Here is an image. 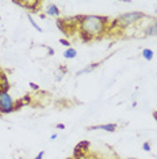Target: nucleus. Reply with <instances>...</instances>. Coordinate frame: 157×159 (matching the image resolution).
I'll use <instances>...</instances> for the list:
<instances>
[{"label": "nucleus", "instance_id": "nucleus-19", "mask_svg": "<svg viewBox=\"0 0 157 159\" xmlns=\"http://www.w3.org/2000/svg\"><path fill=\"white\" fill-rule=\"evenodd\" d=\"M22 101H23L24 106H26V105H28L30 102H31V98H30V95H26V97H23V98H22Z\"/></svg>", "mask_w": 157, "mask_h": 159}, {"label": "nucleus", "instance_id": "nucleus-22", "mask_svg": "<svg viewBox=\"0 0 157 159\" xmlns=\"http://www.w3.org/2000/svg\"><path fill=\"white\" fill-rule=\"evenodd\" d=\"M57 129H65V124H57Z\"/></svg>", "mask_w": 157, "mask_h": 159}, {"label": "nucleus", "instance_id": "nucleus-3", "mask_svg": "<svg viewBox=\"0 0 157 159\" xmlns=\"http://www.w3.org/2000/svg\"><path fill=\"white\" fill-rule=\"evenodd\" d=\"M15 101L8 91H0V114H10L15 111Z\"/></svg>", "mask_w": 157, "mask_h": 159}, {"label": "nucleus", "instance_id": "nucleus-13", "mask_svg": "<svg viewBox=\"0 0 157 159\" xmlns=\"http://www.w3.org/2000/svg\"><path fill=\"white\" fill-rule=\"evenodd\" d=\"M68 72V68L67 67H64V65H61V67L57 69V72H56V80L57 82H60V80L64 78V75Z\"/></svg>", "mask_w": 157, "mask_h": 159}, {"label": "nucleus", "instance_id": "nucleus-1", "mask_svg": "<svg viewBox=\"0 0 157 159\" xmlns=\"http://www.w3.org/2000/svg\"><path fill=\"white\" fill-rule=\"evenodd\" d=\"M110 19L107 16H100V15H81V20H80V26H78V32L87 33L95 38L99 40L102 34L107 32Z\"/></svg>", "mask_w": 157, "mask_h": 159}, {"label": "nucleus", "instance_id": "nucleus-9", "mask_svg": "<svg viewBox=\"0 0 157 159\" xmlns=\"http://www.w3.org/2000/svg\"><path fill=\"white\" fill-rule=\"evenodd\" d=\"M99 65H100V63H92V64H90V65H87V67H84L83 69H80V71L76 72V76H80V75H84V74H88V72H92L94 69H96Z\"/></svg>", "mask_w": 157, "mask_h": 159}, {"label": "nucleus", "instance_id": "nucleus-21", "mask_svg": "<svg viewBox=\"0 0 157 159\" xmlns=\"http://www.w3.org/2000/svg\"><path fill=\"white\" fill-rule=\"evenodd\" d=\"M43 155H45V151H39L38 155H37L34 159H43Z\"/></svg>", "mask_w": 157, "mask_h": 159}, {"label": "nucleus", "instance_id": "nucleus-14", "mask_svg": "<svg viewBox=\"0 0 157 159\" xmlns=\"http://www.w3.org/2000/svg\"><path fill=\"white\" fill-rule=\"evenodd\" d=\"M78 37H80V40L83 41V42H91V41H94L95 38L92 36H90V34H87V33H83V32H78Z\"/></svg>", "mask_w": 157, "mask_h": 159}, {"label": "nucleus", "instance_id": "nucleus-28", "mask_svg": "<svg viewBox=\"0 0 157 159\" xmlns=\"http://www.w3.org/2000/svg\"><path fill=\"white\" fill-rule=\"evenodd\" d=\"M154 12H156V14H157V10H154Z\"/></svg>", "mask_w": 157, "mask_h": 159}, {"label": "nucleus", "instance_id": "nucleus-12", "mask_svg": "<svg viewBox=\"0 0 157 159\" xmlns=\"http://www.w3.org/2000/svg\"><path fill=\"white\" fill-rule=\"evenodd\" d=\"M76 56H77V50H76L75 48H68L67 50H65V52H64V57H65V59H75Z\"/></svg>", "mask_w": 157, "mask_h": 159}, {"label": "nucleus", "instance_id": "nucleus-18", "mask_svg": "<svg viewBox=\"0 0 157 159\" xmlns=\"http://www.w3.org/2000/svg\"><path fill=\"white\" fill-rule=\"evenodd\" d=\"M60 44L64 45V46H67V48H71V42L68 40H65V38H61V40H60Z\"/></svg>", "mask_w": 157, "mask_h": 159}, {"label": "nucleus", "instance_id": "nucleus-4", "mask_svg": "<svg viewBox=\"0 0 157 159\" xmlns=\"http://www.w3.org/2000/svg\"><path fill=\"white\" fill-rule=\"evenodd\" d=\"M14 4L16 6H20V7H23L24 10H28L30 12H37L39 10V7L42 6L41 1H35V0H33V1H12Z\"/></svg>", "mask_w": 157, "mask_h": 159}, {"label": "nucleus", "instance_id": "nucleus-8", "mask_svg": "<svg viewBox=\"0 0 157 159\" xmlns=\"http://www.w3.org/2000/svg\"><path fill=\"white\" fill-rule=\"evenodd\" d=\"M45 12H46V15L49 16H54V18H60V8L53 3H49L45 8Z\"/></svg>", "mask_w": 157, "mask_h": 159}, {"label": "nucleus", "instance_id": "nucleus-27", "mask_svg": "<svg viewBox=\"0 0 157 159\" xmlns=\"http://www.w3.org/2000/svg\"><path fill=\"white\" fill-rule=\"evenodd\" d=\"M67 159H75V158H67Z\"/></svg>", "mask_w": 157, "mask_h": 159}, {"label": "nucleus", "instance_id": "nucleus-26", "mask_svg": "<svg viewBox=\"0 0 157 159\" xmlns=\"http://www.w3.org/2000/svg\"><path fill=\"white\" fill-rule=\"evenodd\" d=\"M126 159H138V158H126Z\"/></svg>", "mask_w": 157, "mask_h": 159}, {"label": "nucleus", "instance_id": "nucleus-15", "mask_svg": "<svg viewBox=\"0 0 157 159\" xmlns=\"http://www.w3.org/2000/svg\"><path fill=\"white\" fill-rule=\"evenodd\" d=\"M27 19H28V22H30V25H31L33 27H35V29H37V32H42V27L37 25V22H35L34 19H33V16L30 15V12H27Z\"/></svg>", "mask_w": 157, "mask_h": 159}, {"label": "nucleus", "instance_id": "nucleus-16", "mask_svg": "<svg viewBox=\"0 0 157 159\" xmlns=\"http://www.w3.org/2000/svg\"><path fill=\"white\" fill-rule=\"evenodd\" d=\"M15 110H19V109H22V107H24V104H23V101H22V98L18 101H15Z\"/></svg>", "mask_w": 157, "mask_h": 159}, {"label": "nucleus", "instance_id": "nucleus-6", "mask_svg": "<svg viewBox=\"0 0 157 159\" xmlns=\"http://www.w3.org/2000/svg\"><path fill=\"white\" fill-rule=\"evenodd\" d=\"M118 125L117 124H102V125H91V127H88L87 129L88 131H96V129H103V131L106 132H115L117 131Z\"/></svg>", "mask_w": 157, "mask_h": 159}, {"label": "nucleus", "instance_id": "nucleus-10", "mask_svg": "<svg viewBox=\"0 0 157 159\" xmlns=\"http://www.w3.org/2000/svg\"><path fill=\"white\" fill-rule=\"evenodd\" d=\"M56 26H57V29H58V30L63 33V34H65V36H68V34H69V33H68V30H67V26H65V23H64L63 18H57V19H56Z\"/></svg>", "mask_w": 157, "mask_h": 159}, {"label": "nucleus", "instance_id": "nucleus-23", "mask_svg": "<svg viewBox=\"0 0 157 159\" xmlns=\"http://www.w3.org/2000/svg\"><path fill=\"white\" fill-rule=\"evenodd\" d=\"M47 50H49V55H53V53H54V50H53V49H51V48H47Z\"/></svg>", "mask_w": 157, "mask_h": 159}, {"label": "nucleus", "instance_id": "nucleus-11", "mask_svg": "<svg viewBox=\"0 0 157 159\" xmlns=\"http://www.w3.org/2000/svg\"><path fill=\"white\" fill-rule=\"evenodd\" d=\"M142 57H144V60H146V61H152L153 60V57H154V53H153V50L152 49H149V48H144L142 49Z\"/></svg>", "mask_w": 157, "mask_h": 159}, {"label": "nucleus", "instance_id": "nucleus-5", "mask_svg": "<svg viewBox=\"0 0 157 159\" xmlns=\"http://www.w3.org/2000/svg\"><path fill=\"white\" fill-rule=\"evenodd\" d=\"M91 143H90V140H81V141H78L77 144H76V147L75 150H73V154H75V158H80L83 152H85L88 148H90Z\"/></svg>", "mask_w": 157, "mask_h": 159}, {"label": "nucleus", "instance_id": "nucleus-24", "mask_svg": "<svg viewBox=\"0 0 157 159\" xmlns=\"http://www.w3.org/2000/svg\"><path fill=\"white\" fill-rule=\"evenodd\" d=\"M56 137H57V133H53V135H51V136H50V139H51V140H54V139H56Z\"/></svg>", "mask_w": 157, "mask_h": 159}, {"label": "nucleus", "instance_id": "nucleus-25", "mask_svg": "<svg viewBox=\"0 0 157 159\" xmlns=\"http://www.w3.org/2000/svg\"><path fill=\"white\" fill-rule=\"evenodd\" d=\"M153 117H154V120L157 121V110H154V111H153Z\"/></svg>", "mask_w": 157, "mask_h": 159}, {"label": "nucleus", "instance_id": "nucleus-20", "mask_svg": "<svg viewBox=\"0 0 157 159\" xmlns=\"http://www.w3.org/2000/svg\"><path fill=\"white\" fill-rule=\"evenodd\" d=\"M30 87H31L33 90H39V86L38 84H35L34 82H30Z\"/></svg>", "mask_w": 157, "mask_h": 159}, {"label": "nucleus", "instance_id": "nucleus-2", "mask_svg": "<svg viewBox=\"0 0 157 159\" xmlns=\"http://www.w3.org/2000/svg\"><path fill=\"white\" fill-rule=\"evenodd\" d=\"M144 18H146V15L141 11H130V12H125L119 15L117 19V25L119 29H126L129 26H133V25L138 23L140 20H142Z\"/></svg>", "mask_w": 157, "mask_h": 159}, {"label": "nucleus", "instance_id": "nucleus-7", "mask_svg": "<svg viewBox=\"0 0 157 159\" xmlns=\"http://www.w3.org/2000/svg\"><path fill=\"white\" fill-rule=\"evenodd\" d=\"M144 36H146V37H156L157 36V19L152 20V22L144 29Z\"/></svg>", "mask_w": 157, "mask_h": 159}, {"label": "nucleus", "instance_id": "nucleus-17", "mask_svg": "<svg viewBox=\"0 0 157 159\" xmlns=\"http://www.w3.org/2000/svg\"><path fill=\"white\" fill-rule=\"evenodd\" d=\"M142 150H144V151H146V152L152 151V144H150L149 141H145V143L142 144Z\"/></svg>", "mask_w": 157, "mask_h": 159}]
</instances>
